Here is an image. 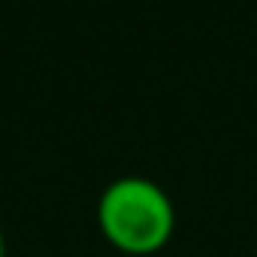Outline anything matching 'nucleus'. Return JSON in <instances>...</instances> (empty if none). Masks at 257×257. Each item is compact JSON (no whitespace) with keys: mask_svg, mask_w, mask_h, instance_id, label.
<instances>
[{"mask_svg":"<svg viewBox=\"0 0 257 257\" xmlns=\"http://www.w3.org/2000/svg\"><path fill=\"white\" fill-rule=\"evenodd\" d=\"M97 227L115 251L127 257H155L176 233L170 194L146 176H121L97 200Z\"/></svg>","mask_w":257,"mask_h":257,"instance_id":"f257e3e1","label":"nucleus"},{"mask_svg":"<svg viewBox=\"0 0 257 257\" xmlns=\"http://www.w3.org/2000/svg\"><path fill=\"white\" fill-rule=\"evenodd\" d=\"M0 257H7V239H4V230H0Z\"/></svg>","mask_w":257,"mask_h":257,"instance_id":"f03ea898","label":"nucleus"}]
</instances>
